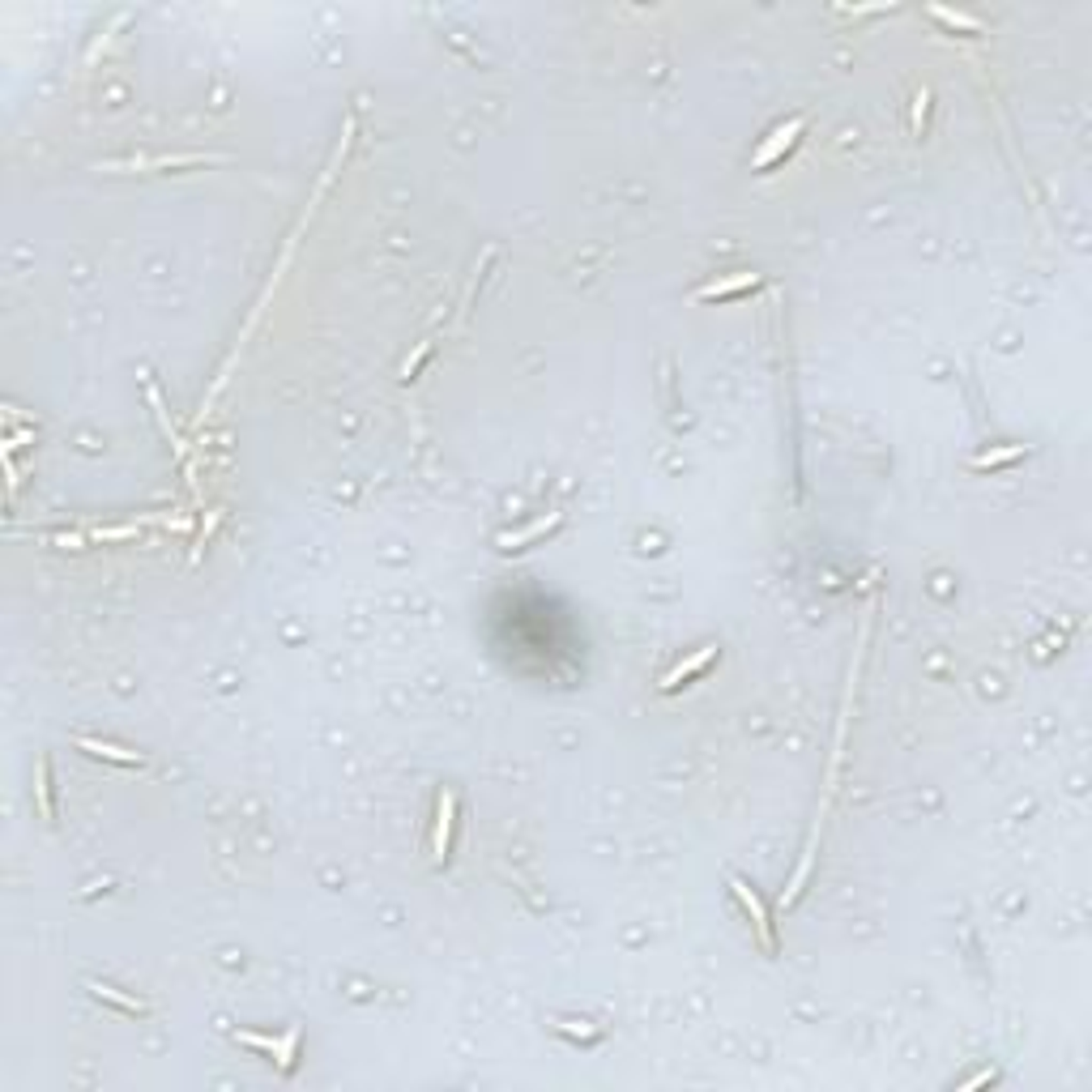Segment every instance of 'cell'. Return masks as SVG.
Returning <instances> with one entry per match:
<instances>
[{
	"label": "cell",
	"mask_w": 1092,
	"mask_h": 1092,
	"mask_svg": "<svg viewBox=\"0 0 1092 1092\" xmlns=\"http://www.w3.org/2000/svg\"><path fill=\"white\" fill-rule=\"evenodd\" d=\"M926 103H931V94L922 90V94H918V107H913V129H922V124H926Z\"/></svg>",
	"instance_id": "5bb4252c"
},
{
	"label": "cell",
	"mask_w": 1092,
	"mask_h": 1092,
	"mask_svg": "<svg viewBox=\"0 0 1092 1092\" xmlns=\"http://www.w3.org/2000/svg\"><path fill=\"white\" fill-rule=\"evenodd\" d=\"M427 355H431V337H422V342H418V350L402 363V380H414V376H418V367L427 363Z\"/></svg>",
	"instance_id": "4fadbf2b"
},
{
	"label": "cell",
	"mask_w": 1092,
	"mask_h": 1092,
	"mask_svg": "<svg viewBox=\"0 0 1092 1092\" xmlns=\"http://www.w3.org/2000/svg\"><path fill=\"white\" fill-rule=\"evenodd\" d=\"M82 751H90L94 760H112V764H141V751H129V747H116V743H103V738H77Z\"/></svg>",
	"instance_id": "52a82bcc"
},
{
	"label": "cell",
	"mask_w": 1092,
	"mask_h": 1092,
	"mask_svg": "<svg viewBox=\"0 0 1092 1092\" xmlns=\"http://www.w3.org/2000/svg\"><path fill=\"white\" fill-rule=\"evenodd\" d=\"M755 286H760V277H755V273H730V277H717V282L700 286V290H695V299H725V294L755 290Z\"/></svg>",
	"instance_id": "5b68a950"
},
{
	"label": "cell",
	"mask_w": 1092,
	"mask_h": 1092,
	"mask_svg": "<svg viewBox=\"0 0 1092 1092\" xmlns=\"http://www.w3.org/2000/svg\"><path fill=\"white\" fill-rule=\"evenodd\" d=\"M452 819H457V794H452V790H444V794H440V816H435V858H440V862H448Z\"/></svg>",
	"instance_id": "277c9868"
},
{
	"label": "cell",
	"mask_w": 1092,
	"mask_h": 1092,
	"mask_svg": "<svg viewBox=\"0 0 1092 1092\" xmlns=\"http://www.w3.org/2000/svg\"><path fill=\"white\" fill-rule=\"evenodd\" d=\"M550 525H559V513H550V517H543V521H534V525H530V530H521V534H508V538H500V546H508V550H513V546L534 543V538H543Z\"/></svg>",
	"instance_id": "ba28073f"
},
{
	"label": "cell",
	"mask_w": 1092,
	"mask_h": 1092,
	"mask_svg": "<svg viewBox=\"0 0 1092 1092\" xmlns=\"http://www.w3.org/2000/svg\"><path fill=\"white\" fill-rule=\"evenodd\" d=\"M713 658H717V645H704L700 653H691L687 662H679V666H675V670H670V675L662 679V691H675V687H682V682L691 679V675H700V670H704V666H708Z\"/></svg>",
	"instance_id": "8992f818"
},
{
	"label": "cell",
	"mask_w": 1092,
	"mask_h": 1092,
	"mask_svg": "<svg viewBox=\"0 0 1092 1092\" xmlns=\"http://www.w3.org/2000/svg\"><path fill=\"white\" fill-rule=\"evenodd\" d=\"M931 17H939V21H948V26H960V30H968V34H977L981 26H977V17H964V13H952V9H931Z\"/></svg>",
	"instance_id": "7c38bea8"
},
{
	"label": "cell",
	"mask_w": 1092,
	"mask_h": 1092,
	"mask_svg": "<svg viewBox=\"0 0 1092 1092\" xmlns=\"http://www.w3.org/2000/svg\"><path fill=\"white\" fill-rule=\"evenodd\" d=\"M730 888H734V896L743 901V909L751 913V922H755V931H760V939H764V948L768 952H777V931H773V922H768V913H764V905H760V896L751 892V883L747 879H730Z\"/></svg>",
	"instance_id": "7a4b0ae2"
},
{
	"label": "cell",
	"mask_w": 1092,
	"mask_h": 1092,
	"mask_svg": "<svg viewBox=\"0 0 1092 1092\" xmlns=\"http://www.w3.org/2000/svg\"><path fill=\"white\" fill-rule=\"evenodd\" d=\"M1024 457V448H994V452H981L977 461H973V470H990V465H1007V461H1020Z\"/></svg>",
	"instance_id": "30bf717a"
},
{
	"label": "cell",
	"mask_w": 1092,
	"mask_h": 1092,
	"mask_svg": "<svg viewBox=\"0 0 1092 1092\" xmlns=\"http://www.w3.org/2000/svg\"><path fill=\"white\" fill-rule=\"evenodd\" d=\"M244 1046H252V1050H265L277 1059V1067L282 1071H290L294 1067V1050H299V1028H290L286 1037H261V1033H235Z\"/></svg>",
	"instance_id": "6da1fadb"
},
{
	"label": "cell",
	"mask_w": 1092,
	"mask_h": 1092,
	"mask_svg": "<svg viewBox=\"0 0 1092 1092\" xmlns=\"http://www.w3.org/2000/svg\"><path fill=\"white\" fill-rule=\"evenodd\" d=\"M99 998H107V1003H116V1007H124V1011H133V1016H145V1003H136V998H124L120 990H112V986H90Z\"/></svg>",
	"instance_id": "8fae6325"
},
{
	"label": "cell",
	"mask_w": 1092,
	"mask_h": 1092,
	"mask_svg": "<svg viewBox=\"0 0 1092 1092\" xmlns=\"http://www.w3.org/2000/svg\"><path fill=\"white\" fill-rule=\"evenodd\" d=\"M803 129H807V120H803V116H794L790 124H781L777 133H773L768 141H764V145H760V154H755V171H764L768 162H777V158H781V154H786V149L798 141V133H803Z\"/></svg>",
	"instance_id": "3957f363"
},
{
	"label": "cell",
	"mask_w": 1092,
	"mask_h": 1092,
	"mask_svg": "<svg viewBox=\"0 0 1092 1092\" xmlns=\"http://www.w3.org/2000/svg\"><path fill=\"white\" fill-rule=\"evenodd\" d=\"M39 803H43V816L56 819V803H52V764L39 760Z\"/></svg>",
	"instance_id": "9c48e42d"
}]
</instances>
